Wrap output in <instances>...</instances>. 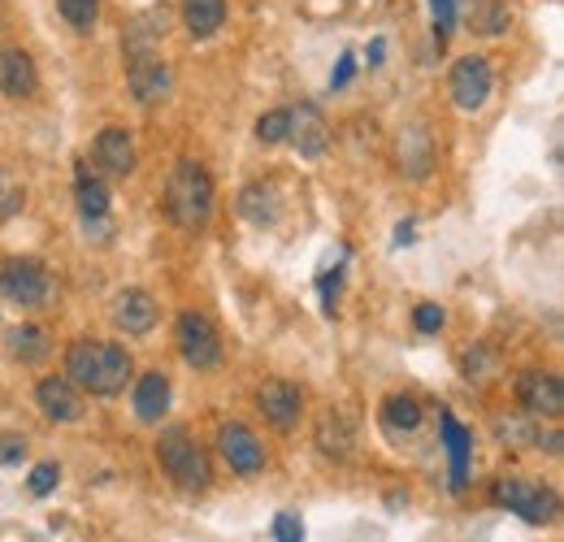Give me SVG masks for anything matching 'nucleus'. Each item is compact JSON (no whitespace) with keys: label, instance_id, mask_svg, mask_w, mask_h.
<instances>
[{"label":"nucleus","instance_id":"obj_29","mask_svg":"<svg viewBox=\"0 0 564 542\" xmlns=\"http://www.w3.org/2000/svg\"><path fill=\"white\" fill-rule=\"evenodd\" d=\"M495 369H499V356H495L491 347L465 351V378H469V382H491Z\"/></svg>","mask_w":564,"mask_h":542},{"label":"nucleus","instance_id":"obj_14","mask_svg":"<svg viewBox=\"0 0 564 542\" xmlns=\"http://www.w3.org/2000/svg\"><path fill=\"white\" fill-rule=\"evenodd\" d=\"M91 170L105 178H127L135 170V139L127 127H105L91 143Z\"/></svg>","mask_w":564,"mask_h":542},{"label":"nucleus","instance_id":"obj_3","mask_svg":"<svg viewBox=\"0 0 564 542\" xmlns=\"http://www.w3.org/2000/svg\"><path fill=\"white\" fill-rule=\"evenodd\" d=\"M156 460H161L165 477H170L178 490H187V495L209 490L213 460H209V452L200 447V438H196L187 425H170V430H161V438H156Z\"/></svg>","mask_w":564,"mask_h":542},{"label":"nucleus","instance_id":"obj_22","mask_svg":"<svg viewBox=\"0 0 564 542\" xmlns=\"http://www.w3.org/2000/svg\"><path fill=\"white\" fill-rule=\"evenodd\" d=\"M183 26L192 40H213L226 26V0H183Z\"/></svg>","mask_w":564,"mask_h":542},{"label":"nucleus","instance_id":"obj_4","mask_svg":"<svg viewBox=\"0 0 564 542\" xmlns=\"http://www.w3.org/2000/svg\"><path fill=\"white\" fill-rule=\"evenodd\" d=\"M0 295L22 313H40L57 304V278L35 257H13L0 270Z\"/></svg>","mask_w":564,"mask_h":542},{"label":"nucleus","instance_id":"obj_5","mask_svg":"<svg viewBox=\"0 0 564 542\" xmlns=\"http://www.w3.org/2000/svg\"><path fill=\"white\" fill-rule=\"evenodd\" d=\"M127 83H131V96L140 100L143 109L161 105L174 91V69L161 57V44L127 48Z\"/></svg>","mask_w":564,"mask_h":542},{"label":"nucleus","instance_id":"obj_20","mask_svg":"<svg viewBox=\"0 0 564 542\" xmlns=\"http://www.w3.org/2000/svg\"><path fill=\"white\" fill-rule=\"evenodd\" d=\"M352 421H348V412H339V408H330V412H322V421H317V452L322 456H330V460H348L352 456Z\"/></svg>","mask_w":564,"mask_h":542},{"label":"nucleus","instance_id":"obj_24","mask_svg":"<svg viewBox=\"0 0 564 542\" xmlns=\"http://www.w3.org/2000/svg\"><path fill=\"white\" fill-rule=\"evenodd\" d=\"M508 26H512L508 0H474V4H469V31H474V35L499 40V35H508Z\"/></svg>","mask_w":564,"mask_h":542},{"label":"nucleus","instance_id":"obj_36","mask_svg":"<svg viewBox=\"0 0 564 542\" xmlns=\"http://www.w3.org/2000/svg\"><path fill=\"white\" fill-rule=\"evenodd\" d=\"M348 78H352V57H344V62H339V69H335V78H330V83H335V87H344Z\"/></svg>","mask_w":564,"mask_h":542},{"label":"nucleus","instance_id":"obj_16","mask_svg":"<svg viewBox=\"0 0 564 542\" xmlns=\"http://www.w3.org/2000/svg\"><path fill=\"white\" fill-rule=\"evenodd\" d=\"M0 91L9 100H31L40 91V69H35V57L18 44H4L0 48Z\"/></svg>","mask_w":564,"mask_h":542},{"label":"nucleus","instance_id":"obj_19","mask_svg":"<svg viewBox=\"0 0 564 542\" xmlns=\"http://www.w3.org/2000/svg\"><path fill=\"white\" fill-rule=\"evenodd\" d=\"M131 404H135V416L143 425H161V416L170 412V378L161 369L143 373L135 382V391H131Z\"/></svg>","mask_w":564,"mask_h":542},{"label":"nucleus","instance_id":"obj_28","mask_svg":"<svg viewBox=\"0 0 564 542\" xmlns=\"http://www.w3.org/2000/svg\"><path fill=\"white\" fill-rule=\"evenodd\" d=\"M22 204H26V187L13 178V170H4V165H0V221L18 217V213H22Z\"/></svg>","mask_w":564,"mask_h":542},{"label":"nucleus","instance_id":"obj_33","mask_svg":"<svg viewBox=\"0 0 564 542\" xmlns=\"http://www.w3.org/2000/svg\"><path fill=\"white\" fill-rule=\"evenodd\" d=\"M443 322H447V313H443L438 304H430V300L413 308V326H417V335H438V330H443Z\"/></svg>","mask_w":564,"mask_h":542},{"label":"nucleus","instance_id":"obj_23","mask_svg":"<svg viewBox=\"0 0 564 542\" xmlns=\"http://www.w3.org/2000/svg\"><path fill=\"white\" fill-rule=\"evenodd\" d=\"M422 400L417 395H387L382 408H378V421L387 434H413L422 425Z\"/></svg>","mask_w":564,"mask_h":542},{"label":"nucleus","instance_id":"obj_12","mask_svg":"<svg viewBox=\"0 0 564 542\" xmlns=\"http://www.w3.org/2000/svg\"><path fill=\"white\" fill-rule=\"evenodd\" d=\"M35 404L53 425H70L87 412V395L74 387L66 373H48V378L35 382Z\"/></svg>","mask_w":564,"mask_h":542},{"label":"nucleus","instance_id":"obj_34","mask_svg":"<svg viewBox=\"0 0 564 542\" xmlns=\"http://www.w3.org/2000/svg\"><path fill=\"white\" fill-rule=\"evenodd\" d=\"M430 13H434V35L443 44L456 31V0H430Z\"/></svg>","mask_w":564,"mask_h":542},{"label":"nucleus","instance_id":"obj_13","mask_svg":"<svg viewBox=\"0 0 564 542\" xmlns=\"http://www.w3.org/2000/svg\"><path fill=\"white\" fill-rule=\"evenodd\" d=\"M156 317H161V308H156V300H152V291H143V286H122L118 295H113V304H109V322L122 330V335H152V326H156Z\"/></svg>","mask_w":564,"mask_h":542},{"label":"nucleus","instance_id":"obj_1","mask_svg":"<svg viewBox=\"0 0 564 542\" xmlns=\"http://www.w3.org/2000/svg\"><path fill=\"white\" fill-rule=\"evenodd\" d=\"M66 378L83 395H122L135 378V360L113 339H74L66 347Z\"/></svg>","mask_w":564,"mask_h":542},{"label":"nucleus","instance_id":"obj_27","mask_svg":"<svg viewBox=\"0 0 564 542\" xmlns=\"http://www.w3.org/2000/svg\"><path fill=\"white\" fill-rule=\"evenodd\" d=\"M57 13L66 18V26L78 35H91L100 22V0H57Z\"/></svg>","mask_w":564,"mask_h":542},{"label":"nucleus","instance_id":"obj_8","mask_svg":"<svg viewBox=\"0 0 564 542\" xmlns=\"http://www.w3.org/2000/svg\"><path fill=\"white\" fill-rule=\"evenodd\" d=\"M286 143L304 156V161H322L330 152V122L322 113V105L300 100L286 109Z\"/></svg>","mask_w":564,"mask_h":542},{"label":"nucleus","instance_id":"obj_26","mask_svg":"<svg viewBox=\"0 0 564 542\" xmlns=\"http://www.w3.org/2000/svg\"><path fill=\"white\" fill-rule=\"evenodd\" d=\"M9 356L22 360V365H35L48 356V335L40 326H13L9 330Z\"/></svg>","mask_w":564,"mask_h":542},{"label":"nucleus","instance_id":"obj_31","mask_svg":"<svg viewBox=\"0 0 564 542\" xmlns=\"http://www.w3.org/2000/svg\"><path fill=\"white\" fill-rule=\"evenodd\" d=\"M57 481H62V465H53V460L35 465V469H31V477H26V486H31V495H35V499L53 495V490H57Z\"/></svg>","mask_w":564,"mask_h":542},{"label":"nucleus","instance_id":"obj_7","mask_svg":"<svg viewBox=\"0 0 564 542\" xmlns=\"http://www.w3.org/2000/svg\"><path fill=\"white\" fill-rule=\"evenodd\" d=\"M447 91H452V105L460 113H478L495 91V69L487 57L469 53V57H456V66L447 69Z\"/></svg>","mask_w":564,"mask_h":542},{"label":"nucleus","instance_id":"obj_6","mask_svg":"<svg viewBox=\"0 0 564 542\" xmlns=\"http://www.w3.org/2000/svg\"><path fill=\"white\" fill-rule=\"evenodd\" d=\"M174 343H178V356L192 365V369H217L221 365V335L205 313L187 308L178 313L174 322Z\"/></svg>","mask_w":564,"mask_h":542},{"label":"nucleus","instance_id":"obj_11","mask_svg":"<svg viewBox=\"0 0 564 542\" xmlns=\"http://www.w3.org/2000/svg\"><path fill=\"white\" fill-rule=\"evenodd\" d=\"M517 404L525 408L530 416L556 421L564 412V382L552 369H525V373L517 378Z\"/></svg>","mask_w":564,"mask_h":542},{"label":"nucleus","instance_id":"obj_10","mask_svg":"<svg viewBox=\"0 0 564 542\" xmlns=\"http://www.w3.org/2000/svg\"><path fill=\"white\" fill-rule=\"evenodd\" d=\"M495 503L499 508H508V512H517L521 521H530V525H547L552 517H556V495L547 490V486H530V481H495Z\"/></svg>","mask_w":564,"mask_h":542},{"label":"nucleus","instance_id":"obj_17","mask_svg":"<svg viewBox=\"0 0 564 542\" xmlns=\"http://www.w3.org/2000/svg\"><path fill=\"white\" fill-rule=\"evenodd\" d=\"M74 196H78V213L87 221V230L96 226L100 235H109V187L100 183V174L78 161V174H74Z\"/></svg>","mask_w":564,"mask_h":542},{"label":"nucleus","instance_id":"obj_9","mask_svg":"<svg viewBox=\"0 0 564 542\" xmlns=\"http://www.w3.org/2000/svg\"><path fill=\"white\" fill-rule=\"evenodd\" d=\"M217 452H221V460L230 465V474H239V477H257L265 469V443H261L243 421L217 425Z\"/></svg>","mask_w":564,"mask_h":542},{"label":"nucleus","instance_id":"obj_21","mask_svg":"<svg viewBox=\"0 0 564 542\" xmlns=\"http://www.w3.org/2000/svg\"><path fill=\"white\" fill-rule=\"evenodd\" d=\"M279 213H282V204H279L274 183H248V187L239 192V217H248L252 226H274Z\"/></svg>","mask_w":564,"mask_h":542},{"label":"nucleus","instance_id":"obj_32","mask_svg":"<svg viewBox=\"0 0 564 542\" xmlns=\"http://www.w3.org/2000/svg\"><path fill=\"white\" fill-rule=\"evenodd\" d=\"M26 452H31L26 434H18V430H4V434H0V465H22Z\"/></svg>","mask_w":564,"mask_h":542},{"label":"nucleus","instance_id":"obj_30","mask_svg":"<svg viewBox=\"0 0 564 542\" xmlns=\"http://www.w3.org/2000/svg\"><path fill=\"white\" fill-rule=\"evenodd\" d=\"M257 139H261L265 148L286 143V109H270V113H261V118H257Z\"/></svg>","mask_w":564,"mask_h":542},{"label":"nucleus","instance_id":"obj_35","mask_svg":"<svg viewBox=\"0 0 564 542\" xmlns=\"http://www.w3.org/2000/svg\"><path fill=\"white\" fill-rule=\"evenodd\" d=\"M274 539L279 542H304V525H300V517H295V512H279V517H274Z\"/></svg>","mask_w":564,"mask_h":542},{"label":"nucleus","instance_id":"obj_25","mask_svg":"<svg viewBox=\"0 0 564 542\" xmlns=\"http://www.w3.org/2000/svg\"><path fill=\"white\" fill-rule=\"evenodd\" d=\"M443 434H447V452H452V486L460 490L469 481V434L460 430L456 416H443Z\"/></svg>","mask_w":564,"mask_h":542},{"label":"nucleus","instance_id":"obj_2","mask_svg":"<svg viewBox=\"0 0 564 542\" xmlns=\"http://www.w3.org/2000/svg\"><path fill=\"white\" fill-rule=\"evenodd\" d=\"M213 196H217L213 174L196 156H183L165 178V213L178 230H192V235L205 230L213 217Z\"/></svg>","mask_w":564,"mask_h":542},{"label":"nucleus","instance_id":"obj_18","mask_svg":"<svg viewBox=\"0 0 564 542\" xmlns=\"http://www.w3.org/2000/svg\"><path fill=\"white\" fill-rule=\"evenodd\" d=\"M395 165H400V174H409V178H425V174L434 170V139H430V127H425V122H413V127L400 131Z\"/></svg>","mask_w":564,"mask_h":542},{"label":"nucleus","instance_id":"obj_15","mask_svg":"<svg viewBox=\"0 0 564 542\" xmlns=\"http://www.w3.org/2000/svg\"><path fill=\"white\" fill-rule=\"evenodd\" d=\"M257 408H261V416H265L270 425L291 430V425L300 421V412H304V391H300L295 382H286V378H270V382H261V391H257Z\"/></svg>","mask_w":564,"mask_h":542}]
</instances>
